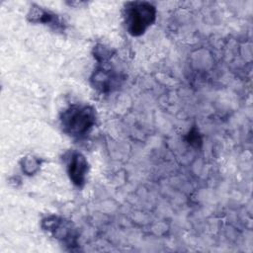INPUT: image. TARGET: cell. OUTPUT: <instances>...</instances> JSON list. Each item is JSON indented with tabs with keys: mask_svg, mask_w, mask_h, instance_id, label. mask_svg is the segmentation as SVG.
<instances>
[{
	"mask_svg": "<svg viewBox=\"0 0 253 253\" xmlns=\"http://www.w3.org/2000/svg\"><path fill=\"white\" fill-rule=\"evenodd\" d=\"M29 18H30L31 22L48 24V25L54 26L56 29L62 25L59 18L56 15H54L41 7H36V8L31 9Z\"/></svg>",
	"mask_w": 253,
	"mask_h": 253,
	"instance_id": "277c9868",
	"label": "cell"
},
{
	"mask_svg": "<svg viewBox=\"0 0 253 253\" xmlns=\"http://www.w3.org/2000/svg\"><path fill=\"white\" fill-rule=\"evenodd\" d=\"M96 124L95 110L86 105H73L66 109L61 116L63 130L73 137L87 134Z\"/></svg>",
	"mask_w": 253,
	"mask_h": 253,
	"instance_id": "6da1fadb",
	"label": "cell"
},
{
	"mask_svg": "<svg viewBox=\"0 0 253 253\" xmlns=\"http://www.w3.org/2000/svg\"><path fill=\"white\" fill-rule=\"evenodd\" d=\"M124 17L127 32L138 37L154 23L156 9L149 2H129L126 5Z\"/></svg>",
	"mask_w": 253,
	"mask_h": 253,
	"instance_id": "7a4b0ae2",
	"label": "cell"
},
{
	"mask_svg": "<svg viewBox=\"0 0 253 253\" xmlns=\"http://www.w3.org/2000/svg\"><path fill=\"white\" fill-rule=\"evenodd\" d=\"M67 172L74 185L83 186L88 173V162L85 156L80 152H73L68 159Z\"/></svg>",
	"mask_w": 253,
	"mask_h": 253,
	"instance_id": "3957f363",
	"label": "cell"
}]
</instances>
